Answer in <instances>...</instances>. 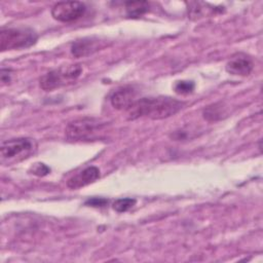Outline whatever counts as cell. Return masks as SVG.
<instances>
[{
    "label": "cell",
    "instance_id": "6da1fadb",
    "mask_svg": "<svg viewBox=\"0 0 263 263\" xmlns=\"http://www.w3.org/2000/svg\"><path fill=\"white\" fill-rule=\"evenodd\" d=\"M184 103L171 97L157 96L138 99L135 104L126 111L128 119L149 118L164 119L178 113Z\"/></svg>",
    "mask_w": 263,
    "mask_h": 263
},
{
    "label": "cell",
    "instance_id": "7a4b0ae2",
    "mask_svg": "<svg viewBox=\"0 0 263 263\" xmlns=\"http://www.w3.org/2000/svg\"><path fill=\"white\" fill-rule=\"evenodd\" d=\"M106 127L107 122L101 119L83 117L69 122L65 128V134L70 141H93L102 136Z\"/></svg>",
    "mask_w": 263,
    "mask_h": 263
},
{
    "label": "cell",
    "instance_id": "3957f363",
    "mask_svg": "<svg viewBox=\"0 0 263 263\" xmlns=\"http://www.w3.org/2000/svg\"><path fill=\"white\" fill-rule=\"evenodd\" d=\"M37 151V143L32 138H14L4 141L0 148V162L11 165L21 162Z\"/></svg>",
    "mask_w": 263,
    "mask_h": 263
},
{
    "label": "cell",
    "instance_id": "277c9868",
    "mask_svg": "<svg viewBox=\"0 0 263 263\" xmlns=\"http://www.w3.org/2000/svg\"><path fill=\"white\" fill-rule=\"evenodd\" d=\"M37 33L30 28H3L0 32L1 51L30 47L36 43Z\"/></svg>",
    "mask_w": 263,
    "mask_h": 263
},
{
    "label": "cell",
    "instance_id": "5b68a950",
    "mask_svg": "<svg viewBox=\"0 0 263 263\" xmlns=\"http://www.w3.org/2000/svg\"><path fill=\"white\" fill-rule=\"evenodd\" d=\"M81 73L82 67L79 64L63 66L44 74L39 80V85L43 90L50 91L74 83Z\"/></svg>",
    "mask_w": 263,
    "mask_h": 263
},
{
    "label": "cell",
    "instance_id": "8992f818",
    "mask_svg": "<svg viewBox=\"0 0 263 263\" xmlns=\"http://www.w3.org/2000/svg\"><path fill=\"white\" fill-rule=\"evenodd\" d=\"M86 11L84 3L79 1H61L51 8V16L62 23H71L80 18Z\"/></svg>",
    "mask_w": 263,
    "mask_h": 263
},
{
    "label": "cell",
    "instance_id": "52a82bcc",
    "mask_svg": "<svg viewBox=\"0 0 263 263\" xmlns=\"http://www.w3.org/2000/svg\"><path fill=\"white\" fill-rule=\"evenodd\" d=\"M254 69L253 59L245 52H235L226 64V71L235 76H248Z\"/></svg>",
    "mask_w": 263,
    "mask_h": 263
},
{
    "label": "cell",
    "instance_id": "ba28073f",
    "mask_svg": "<svg viewBox=\"0 0 263 263\" xmlns=\"http://www.w3.org/2000/svg\"><path fill=\"white\" fill-rule=\"evenodd\" d=\"M138 100L136 89L130 85H125L117 88L110 97L111 105L121 111H127Z\"/></svg>",
    "mask_w": 263,
    "mask_h": 263
},
{
    "label": "cell",
    "instance_id": "9c48e42d",
    "mask_svg": "<svg viewBox=\"0 0 263 263\" xmlns=\"http://www.w3.org/2000/svg\"><path fill=\"white\" fill-rule=\"evenodd\" d=\"M105 46L104 41L96 37H84L75 40L71 45V52L75 58L90 55Z\"/></svg>",
    "mask_w": 263,
    "mask_h": 263
},
{
    "label": "cell",
    "instance_id": "30bf717a",
    "mask_svg": "<svg viewBox=\"0 0 263 263\" xmlns=\"http://www.w3.org/2000/svg\"><path fill=\"white\" fill-rule=\"evenodd\" d=\"M101 176L100 170L97 166H87L79 173L72 176L67 181V186L70 189H79L86 185L96 182Z\"/></svg>",
    "mask_w": 263,
    "mask_h": 263
},
{
    "label": "cell",
    "instance_id": "8fae6325",
    "mask_svg": "<svg viewBox=\"0 0 263 263\" xmlns=\"http://www.w3.org/2000/svg\"><path fill=\"white\" fill-rule=\"evenodd\" d=\"M125 12L128 17L139 18L149 11L150 4L147 1H127L124 3Z\"/></svg>",
    "mask_w": 263,
    "mask_h": 263
},
{
    "label": "cell",
    "instance_id": "7c38bea8",
    "mask_svg": "<svg viewBox=\"0 0 263 263\" xmlns=\"http://www.w3.org/2000/svg\"><path fill=\"white\" fill-rule=\"evenodd\" d=\"M226 114H227L226 107L224 106V104L222 102L212 104V105L205 107L202 111L203 118L211 122L221 120L222 118L227 116Z\"/></svg>",
    "mask_w": 263,
    "mask_h": 263
},
{
    "label": "cell",
    "instance_id": "4fadbf2b",
    "mask_svg": "<svg viewBox=\"0 0 263 263\" xmlns=\"http://www.w3.org/2000/svg\"><path fill=\"white\" fill-rule=\"evenodd\" d=\"M137 200L132 197H124V198H118L113 202V210L117 213H124L128 210H130L135 204Z\"/></svg>",
    "mask_w": 263,
    "mask_h": 263
},
{
    "label": "cell",
    "instance_id": "5bb4252c",
    "mask_svg": "<svg viewBox=\"0 0 263 263\" xmlns=\"http://www.w3.org/2000/svg\"><path fill=\"white\" fill-rule=\"evenodd\" d=\"M195 84L193 81H188V80H180L177 81L174 85L175 92L178 95H189L194 90Z\"/></svg>",
    "mask_w": 263,
    "mask_h": 263
},
{
    "label": "cell",
    "instance_id": "9a60e30c",
    "mask_svg": "<svg viewBox=\"0 0 263 263\" xmlns=\"http://www.w3.org/2000/svg\"><path fill=\"white\" fill-rule=\"evenodd\" d=\"M49 172H50V168L42 162H37V163L33 164V166L29 170V173H31L37 177H44L47 174H49Z\"/></svg>",
    "mask_w": 263,
    "mask_h": 263
},
{
    "label": "cell",
    "instance_id": "2e32d148",
    "mask_svg": "<svg viewBox=\"0 0 263 263\" xmlns=\"http://www.w3.org/2000/svg\"><path fill=\"white\" fill-rule=\"evenodd\" d=\"M108 203V199L104 197H92L85 201V205L95 206V208H102Z\"/></svg>",
    "mask_w": 263,
    "mask_h": 263
},
{
    "label": "cell",
    "instance_id": "e0dca14e",
    "mask_svg": "<svg viewBox=\"0 0 263 263\" xmlns=\"http://www.w3.org/2000/svg\"><path fill=\"white\" fill-rule=\"evenodd\" d=\"M11 81V71L9 69H2L1 70V82L2 85L8 84Z\"/></svg>",
    "mask_w": 263,
    "mask_h": 263
}]
</instances>
